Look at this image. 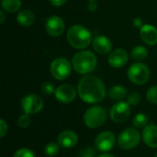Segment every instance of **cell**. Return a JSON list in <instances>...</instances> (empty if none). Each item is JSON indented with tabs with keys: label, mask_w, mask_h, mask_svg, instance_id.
Listing matches in <instances>:
<instances>
[{
	"label": "cell",
	"mask_w": 157,
	"mask_h": 157,
	"mask_svg": "<svg viewBox=\"0 0 157 157\" xmlns=\"http://www.w3.org/2000/svg\"><path fill=\"white\" fill-rule=\"evenodd\" d=\"M77 93L80 98L88 104H96L106 97V87L103 81L92 75H87L79 80Z\"/></svg>",
	"instance_id": "6da1fadb"
},
{
	"label": "cell",
	"mask_w": 157,
	"mask_h": 157,
	"mask_svg": "<svg viewBox=\"0 0 157 157\" xmlns=\"http://www.w3.org/2000/svg\"><path fill=\"white\" fill-rule=\"evenodd\" d=\"M69 44L75 49H85L92 41L91 32L81 25H74L69 28L66 34Z\"/></svg>",
	"instance_id": "7a4b0ae2"
},
{
	"label": "cell",
	"mask_w": 157,
	"mask_h": 157,
	"mask_svg": "<svg viewBox=\"0 0 157 157\" xmlns=\"http://www.w3.org/2000/svg\"><path fill=\"white\" fill-rule=\"evenodd\" d=\"M97 57L90 51H81L75 53L72 59V65L75 72L81 75L92 73L97 67Z\"/></svg>",
	"instance_id": "3957f363"
},
{
	"label": "cell",
	"mask_w": 157,
	"mask_h": 157,
	"mask_svg": "<svg viewBox=\"0 0 157 157\" xmlns=\"http://www.w3.org/2000/svg\"><path fill=\"white\" fill-rule=\"evenodd\" d=\"M107 120V110L101 106H93L86 109L84 114L86 126L91 129L102 126Z\"/></svg>",
	"instance_id": "277c9868"
},
{
	"label": "cell",
	"mask_w": 157,
	"mask_h": 157,
	"mask_svg": "<svg viewBox=\"0 0 157 157\" xmlns=\"http://www.w3.org/2000/svg\"><path fill=\"white\" fill-rule=\"evenodd\" d=\"M72 67L73 65L66 58L59 57L51 63L50 72L52 77L56 80H64L71 75Z\"/></svg>",
	"instance_id": "5b68a950"
},
{
	"label": "cell",
	"mask_w": 157,
	"mask_h": 157,
	"mask_svg": "<svg viewBox=\"0 0 157 157\" xmlns=\"http://www.w3.org/2000/svg\"><path fill=\"white\" fill-rule=\"evenodd\" d=\"M141 142V134L138 130L128 128L118 137V145L122 150H132L138 146Z\"/></svg>",
	"instance_id": "8992f818"
},
{
	"label": "cell",
	"mask_w": 157,
	"mask_h": 157,
	"mask_svg": "<svg viewBox=\"0 0 157 157\" xmlns=\"http://www.w3.org/2000/svg\"><path fill=\"white\" fill-rule=\"evenodd\" d=\"M128 77L135 85H144L150 78V69L143 63H135L128 69Z\"/></svg>",
	"instance_id": "52a82bcc"
},
{
	"label": "cell",
	"mask_w": 157,
	"mask_h": 157,
	"mask_svg": "<svg viewBox=\"0 0 157 157\" xmlns=\"http://www.w3.org/2000/svg\"><path fill=\"white\" fill-rule=\"evenodd\" d=\"M44 102L42 98L36 94L25 96L21 100V109L26 114H36L43 109Z\"/></svg>",
	"instance_id": "ba28073f"
},
{
	"label": "cell",
	"mask_w": 157,
	"mask_h": 157,
	"mask_svg": "<svg viewBox=\"0 0 157 157\" xmlns=\"http://www.w3.org/2000/svg\"><path fill=\"white\" fill-rule=\"evenodd\" d=\"M131 115V105L128 102L119 101L110 109V119L115 123L126 121Z\"/></svg>",
	"instance_id": "9c48e42d"
},
{
	"label": "cell",
	"mask_w": 157,
	"mask_h": 157,
	"mask_svg": "<svg viewBox=\"0 0 157 157\" xmlns=\"http://www.w3.org/2000/svg\"><path fill=\"white\" fill-rule=\"evenodd\" d=\"M116 144V136L113 132L106 131L100 132L95 139V147L99 152L110 151Z\"/></svg>",
	"instance_id": "30bf717a"
},
{
	"label": "cell",
	"mask_w": 157,
	"mask_h": 157,
	"mask_svg": "<svg viewBox=\"0 0 157 157\" xmlns=\"http://www.w3.org/2000/svg\"><path fill=\"white\" fill-rule=\"evenodd\" d=\"M76 89L71 84H63L59 86L54 93L55 98L63 104H68L73 102L76 98Z\"/></svg>",
	"instance_id": "8fae6325"
},
{
	"label": "cell",
	"mask_w": 157,
	"mask_h": 157,
	"mask_svg": "<svg viewBox=\"0 0 157 157\" xmlns=\"http://www.w3.org/2000/svg\"><path fill=\"white\" fill-rule=\"evenodd\" d=\"M45 29L50 36L53 38H57L64 32L65 24L62 17L58 16H52L47 19L45 24Z\"/></svg>",
	"instance_id": "7c38bea8"
},
{
	"label": "cell",
	"mask_w": 157,
	"mask_h": 157,
	"mask_svg": "<svg viewBox=\"0 0 157 157\" xmlns=\"http://www.w3.org/2000/svg\"><path fill=\"white\" fill-rule=\"evenodd\" d=\"M129 60L127 52L123 49H116L111 52L109 55L108 62L113 68H121L124 66Z\"/></svg>",
	"instance_id": "4fadbf2b"
},
{
	"label": "cell",
	"mask_w": 157,
	"mask_h": 157,
	"mask_svg": "<svg viewBox=\"0 0 157 157\" xmlns=\"http://www.w3.org/2000/svg\"><path fill=\"white\" fill-rule=\"evenodd\" d=\"M57 143L60 147L64 149L73 148L78 143V136L74 131L66 130L62 132L57 137Z\"/></svg>",
	"instance_id": "5bb4252c"
},
{
	"label": "cell",
	"mask_w": 157,
	"mask_h": 157,
	"mask_svg": "<svg viewBox=\"0 0 157 157\" xmlns=\"http://www.w3.org/2000/svg\"><path fill=\"white\" fill-rule=\"evenodd\" d=\"M92 46L94 51L101 55H106L109 53L112 49V43L110 40L103 35L97 36L92 40Z\"/></svg>",
	"instance_id": "9a60e30c"
},
{
	"label": "cell",
	"mask_w": 157,
	"mask_h": 157,
	"mask_svg": "<svg viewBox=\"0 0 157 157\" xmlns=\"http://www.w3.org/2000/svg\"><path fill=\"white\" fill-rule=\"evenodd\" d=\"M140 37L145 44L155 45L157 44V29L149 24L144 25L140 29Z\"/></svg>",
	"instance_id": "2e32d148"
},
{
	"label": "cell",
	"mask_w": 157,
	"mask_h": 157,
	"mask_svg": "<svg viewBox=\"0 0 157 157\" xmlns=\"http://www.w3.org/2000/svg\"><path fill=\"white\" fill-rule=\"evenodd\" d=\"M142 138L144 144L150 148H157V126L155 124L147 125L144 128Z\"/></svg>",
	"instance_id": "e0dca14e"
},
{
	"label": "cell",
	"mask_w": 157,
	"mask_h": 157,
	"mask_svg": "<svg viewBox=\"0 0 157 157\" xmlns=\"http://www.w3.org/2000/svg\"><path fill=\"white\" fill-rule=\"evenodd\" d=\"M17 20L18 24L22 27H29L31 26L35 21V15L31 10L24 9L17 14Z\"/></svg>",
	"instance_id": "ac0fdd59"
},
{
	"label": "cell",
	"mask_w": 157,
	"mask_h": 157,
	"mask_svg": "<svg viewBox=\"0 0 157 157\" xmlns=\"http://www.w3.org/2000/svg\"><path fill=\"white\" fill-rule=\"evenodd\" d=\"M127 88L122 86H114L109 91V97L115 101H121L127 96Z\"/></svg>",
	"instance_id": "d6986e66"
},
{
	"label": "cell",
	"mask_w": 157,
	"mask_h": 157,
	"mask_svg": "<svg viewBox=\"0 0 157 157\" xmlns=\"http://www.w3.org/2000/svg\"><path fill=\"white\" fill-rule=\"evenodd\" d=\"M131 56H132V60H134L135 62L141 63V62L144 61L147 58V56H148V51H147V49L144 46L139 45V46L134 47L132 50Z\"/></svg>",
	"instance_id": "ffe728a7"
},
{
	"label": "cell",
	"mask_w": 157,
	"mask_h": 157,
	"mask_svg": "<svg viewBox=\"0 0 157 157\" xmlns=\"http://www.w3.org/2000/svg\"><path fill=\"white\" fill-rule=\"evenodd\" d=\"M2 9L8 13L17 12L21 6V0H2L1 1Z\"/></svg>",
	"instance_id": "44dd1931"
},
{
	"label": "cell",
	"mask_w": 157,
	"mask_h": 157,
	"mask_svg": "<svg viewBox=\"0 0 157 157\" xmlns=\"http://www.w3.org/2000/svg\"><path fill=\"white\" fill-rule=\"evenodd\" d=\"M149 122V118L144 113H138L132 120V124L135 128H144Z\"/></svg>",
	"instance_id": "7402d4cb"
},
{
	"label": "cell",
	"mask_w": 157,
	"mask_h": 157,
	"mask_svg": "<svg viewBox=\"0 0 157 157\" xmlns=\"http://www.w3.org/2000/svg\"><path fill=\"white\" fill-rule=\"evenodd\" d=\"M59 147L60 145L58 144V143H53V142L49 143L44 147V153L46 154L47 156H55L59 153Z\"/></svg>",
	"instance_id": "603a6c76"
},
{
	"label": "cell",
	"mask_w": 157,
	"mask_h": 157,
	"mask_svg": "<svg viewBox=\"0 0 157 157\" xmlns=\"http://www.w3.org/2000/svg\"><path fill=\"white\" fill-rule=\"evenodd\" d=\"M56 88L54 87V85L51 82H44L40 86V91L45 96H51L52 94L55 93Z\"/></svg>",
	"instance_id": "cb8c5ba5"
},
{
	"label": "cell",
	"mask_w": 157,
	"mask_h": 157,
	"mask_svg": "<svg viewBox=\"0 0 157 157\" xmlns=\"http://www.w3.org/2000/svg\"><path fill=\"white\" fill-rule=\"evenodd\" d=\"M146 98L150 103L157 105V86H154L148 89L146 93Z\"/></svg>",
	"instance_id": "d4e9b609"
},
{
	"label": "cell",
	"mask_w": 157,
	"mask_h": 157,
	"mask_svg": "<svg viewBox=\"0 0 157 157\" xmlns=\"http://www.w3.org/2000/svg\"><path fill=\"white\" fill-rule=\"evenodd\" d=\"M31 123V120L29 114H23L21 116H19L18 120H17V124L20 128L22 129H27Z\"/></svg>",
	"instance_id": "484cf974"
},
{
	"label": "cell",
	"mask_w": 157,
	"mask_h": 157,
	"mask_svg": "<svg viewBox=\"0 0 157 157\" xmlns=\"http://www.w3.org/2000/svg\"><path fill=\"white\" fill-rule=\"evenodd\" d=\"M141 101V95L138 92H132L128 98H127V102L131 106H137Z\"/></svg>",
	"instance_id": "4316f807"
},
{
	"label": "cell",
	"mask_w": 157,
	"mask_h": 157,
	"mask_svg": "<svg viewBox=\"0 0 157 157\" xmlns=\"http://www.w3.org/2000/svg\"><path fill=\"white\" fill-rule=\"evenodd\" d=\"M13 157H35L33 152L30 149L28 148H21L18 149L15 154Z\"/></svg>",
	"instance_id": "83f0119b"
},
{
	"label": "cell",
	"mask_w": 157,
	"mask_h": 157,
	"mask_svg": "<svg viewBox=\"0 0 157 157\" xmlns=\"http://www.w3.org/2000/svg\"><path fill=\"white\" fill-rule=\"evenodd\" d=\"M79 157H96V149L93 147H86L79 153Z\"/></svg>",
	"instance_id": "f1b7e54d"
},
{
	"label": "cell",
	"mask_w": 157,
	"mask_h": 157,
	"mask_svg": "<svg viewBox=\"0 0 157 157\" xmlns=\"http://www.w3.org/2000/svg\"><path fill=\"white\" fill-rule=\"evenodd\" d=\"M7 131H8L7 123L6 122L5 120L1 119L0 120V134H1V138H4L6 136V134L7 133Z\"/></svg>",
	"instance_id": "f546056e"
},
{
	"label": "cell",
	"mask_w": 157,
	"mask_h": 157,
	"mask_svg": "<svg viewBox=\"0 0 157 157\" xmlns=\"http://www.w3.org/2000/svg\"><path fill=\"white\" fill-rule=\"evenodd\" d=\"M49 1L54 6H61L64 5L67 0H49Z\"/></svg>",
	"instance_id": "4dcf8cb0"
},
{
	"label": "cell",
	"mask_w": 157,
	"mask_h": 157,
	"mask_svg": "<svg viewBox=\"0 0 157 157\" xmlns=\"http://www.w3.org/2000/svg\"><path fill=\"white\" fill-rule=\"evenodd\" d=\"M87 8H88V10H90V11H96L97 10V3H96V1H89V3H88V5H87Z\"/></svg>",
	"instance_id": "1f68e13d"
},
{
	"label": "cell",
	"mask_w": 157,
	"mask_h": 157,
	"mask_svg": "<svg viewBox=\"0 0 157 157\" xmlns=\"http://www.w3.org/2000/svg\"><path fill=\"white\" fill-rule=\"evenodd\" d=\"M133 24H134V26L135 27H138V28H140L141 26H142V24H143V21H142V19H140V18H135L134 20H133Z\"/></svg>",
	"instance_id": "d6a6232c"
},
{
	"label": "cell",
	"mask_w": 157,
	"mask_h": 157,
	"mask_svg": "<svg viewBox=\"0 0 157 157\" xmlns=\"http://www.w3.org/2000/svg\"><path fill=\"white\" fill-rule=\"evenodd\" d=\"M0 23H4V21H5V18H6V16H5V13H4V10L2 9L1 11H0Z\"/></svg>",
	"instance_id": "836d02e7"
},
{
	"label": "cell",
	"mask_w": 157,
	"mask_h": 157,
	"mask_svg": "<svg viewBox=\"0 0 157 157\" xmlns=\"http://www.w3.org/2000/svg\"><path fill=\"white\" fill-rule=\"evenodd\" d=\"M98 157H115V156H114V155H110V154H103V155H99Z\"/></svg>",
	"instance_id": "e575fe53"
},
{
	"label": "cell",
	"mask_w": 157,
	"mask_h": 157,
	"mask_svg": "<svg viewBox=\"0 0 157 157\" xmlns=\"http://www.w3.org/2000/svg\"><path fill=\"white\" fill-rule=\"evenodd\" d=\"M88 1H97V0H88Z\"/></svg>",
	"instance_id": "d590c367"
},
{
	"label": "cell",
	"mask_w": 157,
	"mask_h": 157,
	"mask_svg": "<svg viewBox=\"0 0 157 157\" xmlns=\"http://www.w3.org/2000/svg\"><path fill=\"white\" fill-rule=\"evenodd\" d=\"M155 157H157V153H156V154H155Z\"/></svg>",
	"instance_id": "8d00e7d4"
},
{
	"label": "cell",
	"mask_w": 157,
	"mask_h": 157,
	"mask_svg": "<svg viewBox=\"0 0 157 157\" xmlns=\"http://www.w3.org/2000/svg\"><path fill=\"white\" fill-rule=\"evenodd\" d=\"M48 157H49V156H48Z\"/></svg>",
	"instance_id": "74e56055"
}]
</instances>
